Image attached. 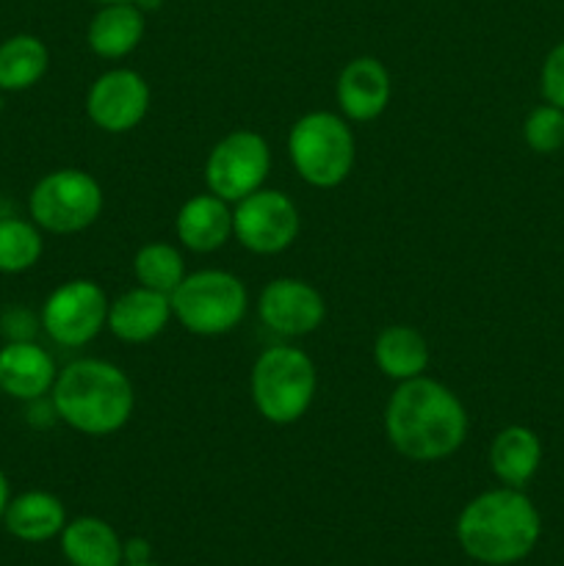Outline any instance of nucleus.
Segmentation results:
<instances>
[{
  "label": "nucleus",
  "instance_id": "nucleus-1",
  "mask_svg": "<svg viewBox=\"0 0 564 566\" xmlns=\"http://www.w3.org/2000/svg\"><path fill=\"white\" fill-rule=\"evenodd\" d=\"M468 426L457 392L429 376L401 381L387 398V442L409 462L431 464L453 457L468 440Z\"/></svg>",
  "mask_w": 564,
  "mask_h": 566
},
{
  "label": "nucleus",
  "instance_id": "nucleus-2",
  "mask_svg": "<svg viewBox=\"0 0 564 566\" xmlns=\"http://www.w3.org/2000/svg\"><path fill=\"white\" fill-rule=\"evenodd\" d=\"M542 536V517L531 497L514 486L476 495L457 520V542L464 556L487 566H509L529 558Z\"/></svg>",
  "mask_w": 564,
  "mask_h": 566
},
{
  "label": "nucleus",
  "instance_id": "nucleus-3",
  "mask_svg": "<svg viewBox=\"0 0 564 566\" xmlns=\"http://www.w3.org/2000/svg\"><path fill=\"white\" fill-rule=\"evenodd\" d=\"M61 423L86 437H108L133 418L136 392L130 379L114 363L83 357L64 365L50 390Z\"/></svg>",
  "mask_w": 564,
  "mask_h": 566
},
{
  "label": "nucleus",
  "instance_id": "nucleus-4",
  "mask_svg": "<svg viewBox=\"0 0 564 566\" xmlns=\"http://www.w3.org/2000/svg\"><path fill=\"white\" fill-rule=\"evenodd\" d=\"M315 365L302 348L271 346L254 359L249 376V392L260 418L274 426H291L307 415L313 407Z\"/></svg>",
  "mask_w": 564,
  "mask_h": 566
},
{
  "label": "nucleus",
  "instance_id": "nucleus-5",
  "mask_svg": "<svg viewBox=\"0 0 564 566\" xmlns=\"http://www.w3.org/2000/svg\"><path fill=\"white\" fill-rule=\"evenodd\" d=\"M288 155L307 186L337 188L354 169L357 144L348 122L332 111H310L288 133Z\"/></svg>",
  "mask_w": 564,
  "mask_h": 566
},
{
  "label": "nucleus",
  "instance_id": "nucleus-6",
  "mask_svg": "<svg viewBox=\"0 0 564 566\" xmlns=\"http://www.w3.org/2000/svg\"><path fill=\"white\" fill-rule=\"evenodd\" d=\"M169 298L177 324L199 337L227 335L241 324L249 307L247 285L221 269L186 274Z\"/></svg>",
  "mask_w": 564,
  "mask_h": 566
},
{
  "label": "nucleus",
  "instance_id": "nucleus-7",
  "mask_svg": "<svg viewBox=\"0 0 564 566\" xmlns=\"http://www.w3.org/2000/svg\"><path fill=\"white\" fill-rule=\"evenodd\" d=\"M105 193L97 177L83 169H53L31 188L28 213L42 232L77 235L100 219Z\"/></svg>",
  "mask_w": 564,
  "mask_h": 566
},
{
  "label": "nucleus",
  "instance_id": "nucleus-8",
  "mask_svg": "<svg viewBox=\"0 0 564 566\" xmlns=\"http://www.w3.org/2000/svg\"><path fill=\"white\" fill-rule=\"evenodd\" d=\"M271 171V149L260 133L232 130L213 144L205 160V186L224 202L236 205L263 188Z\"/></svg>",
  "mask_w": 564,
  "mask_h": 566
},
{
  "label": "nucleus",
  "instance_id": "nucleus-9",
  "mask_svg": "<svg viewBox=\"0 0 564 566\" xmlns=\"http://www.w3.org/2000/svg\"><path fill=\"white\" fill-rule=\"evenodd\" d=\"M108 304L111 298L94 280H70L44 298L39 324L55 346L81 348L105 329Z\"/></svg>",
  "mask_w": 564,
  "mask_h": 566
},
{
  "label": "nucleus",
  "instance_id": "nucleus-10",
  "mask_svg": "<svg viewBox=\"0 0 564 566\" xmlns=\"http://www.w3.org/2000/svg\"><path fill=\"white\" fill-rule=\"evenodd\" d=\"M296 202L276 188H258L232 208V238L252 254H280L299 238Z\"/></svg>",
  "mask_w": 564,
  "mask_h": 566
},
{
  "label": "nucleus",
  "instance_id": "nucleus-11",
  "mask_svg": "<svg viewBox=\"0 0 564 566\" xmlns=\"http://www.w3.org/2000/svg\"><path fill=\"white\" fill-rule=\"evenodd\" d=\"M149 111V83L136 70L116 66L94 77L86 92V114L100 130L130 133Z\"/></svg>",
  "mask_w": 564,
  "mask_h": 566
},
{
  "label": "nucleus",
  "instance_id": "nucleus-12",
  "mask_svg": "<svg viewBox=\"0 0 564 566\" xmlns=\"http://www.w3.org/2000/svg\"><path fill=\"white\" fill-rule=\"evenodd\" d=\"M258 315L274 335H313L326 318V302L321 291L299 276H276L260 291Z\"/></svg>",
  "mask_w": 564,
  "mask_h": 566
},
{
  "label": "nucleus",
  "instance_id": "nucleus-13",
  "mask_svg": "<svg viewBox=\"0 0 564 566\" xmlns=\"http://www.w3.org/2000/svg\"><path fill=\"white\" fill-rule=\"evenodd\" d=\"M337 108L348 122H374L387 111L393 81L387 66L374 55H357L337 75Z\"/></svg>",
  "mask_w": 564,
  "mask_h": 566
},
{
  "label": "nucleus",
  "instance_id": "nucleus-14",
  "mask_svg": "<svg viewBox=\"0 0 564 566\" xmlns=\"http://www.w3.org/2000/svg\"><path fill=\"white\" fill-rule=\"evenodd\" d=\"M55 359L36 340H6L0 348V392L14 401H36L55 385Z\"/></svg>",
  "mask_w": 564,
  "mask_h": 566
},
{
  "label": "nucleus",
  "instance_id": "nucleus-15",
  "mask_svg": "<svg viewBox=\"0 0 564 566\" xmlns=\"http://www.w3.org/2000/svg\"><path fill=\"white\" fill-rule=\"evenodd\" d=\"M171 318H175L171 315V298L166 293L138 285L108 304L105 326H108L116 340L142 346V343L155 340L169 326Z\"/></svg>",
  "mask_w": 564,
  "mask_h": 566
},
{
  "label": "nucleus",
  "instance_id": "nucleus-16",
  "mask_svg": "<svg viewBox=\"0 0 564 566\" xmlns=\"http://www.w3.org/2000/svg\"><path fill=\"white\" fill-rule=\"evenodd\" d=\"M175 232L188 252L210 254L232 238V208L216 193H197L177 210Z\"/></svg>",
  "mask_w": 564,
  "mask_h": 566
},
{
  "label": "nucleus",
  "instance_id": "nucleus-17",
  "mask_svg": "<svg viewBox=\"0 0 564 566\" xmlns=\"http://www.w3.org/2000/svg\"><path fill=\"white\" fill-rule=\"evenodd\" d=\"M147 31V14L133 3H103L92 17L86 42L100 59H125L142 44Z\"/></svg>",
  "mask_w": 564,
  "mask_h": 566
},
{
  "label": "nucleus",
  "instance_id": "nucleus-18",
  "mask_svg": "<svg viewBox=\"0 0 564 566\" xmlns=\"http://www.w3.org/2000/svg\"><path fill=\"white\" fill-rule=\"evenodd\" d=\"M3 525L14 539L42 545V542L61 536L66 525V509L53 492L28 490L11 497L3 514Z\"/></svg>",
  "mask_w": 564,
  "mask_h": 566
},
{
  "label": "nucleus",
  "instance_id": "nucleus-19",
  "mask_svg": "<svg viewBox=\"0 0 564 566\" xmlns=\"http://www.w3.org/2000/svg\"><path fill=\"white\" fill-rule=\"evenodd\" d=\"M61 553L72 566H122L125 542L100 517L66 520L61 531Z\"/></svg>",
  "mask_w": 564,
  "mask_h": 566
},
{
  "label": "nucleus",
  "instance_id": "nucleus-20",
  "mask_svg": "<svg viewBox=\"0 0 564 566\" xmlns=\"http://www.w3.org/2000/svg\"><path fill=\"white\" fill-rule=\"evenodd\" d=\"M540 464L542 442L536 431H531L529 426H506L498 431L490 446V468L501 486L523 490L536 475Z\"/></svg>",
  "mask_w": 564,
  "mask_h": 566
},
{
  "label": "nucleus",
  "instance_id": "nucleus-21",
  "mask_svg": "<svg viewBox=\"0 0 564 566\" xmlns=\"http://www.w3.org/2000/svg\"><path fill=\"white\" fill-rule=\"evenodd\" d=\"M374 363L390 381L418 379L429 368V343L418 329L407 324L385 326L376 335Z\"/></svg>",
  "mask_w": 564,
  "mask_h": 566
},
{
  "label": "nucleus",
  "instance_id": "nucleus-22",
  "mask_svg": "<svg viewBox=\"0 0 564 566\" xmlns=\"http://www.w3.org/2000/svg\"><path fill=\"white\" fill-rule=\"evenodd\" d=\"M50 66V50L33 33H14L0 42V92L17 94L36 86Z\"/></svg>",
  "mask_w": 564,
  "mask_h": 566
},
{
  "label": "nucleus",
  "instance_id": "nucleus-23",
  "mask_svg": "<svg viewBox=\"0 0 564 566\" xmlns=\"http://www.w3.org/2000/svg\"><path fill=\"white\" fill-rule=\"evenodd\" d=\"M44 238L33 221L0 216V274H22L42 260Z\"/></svg>",
  "mask_w": 564,
  "mask_h": 566
},
{
  "label": "nucleus",
  "instance_id": "nucleus-24",
  "mask_svg": "<svg viewBox=\"0 0 564 566\" xmlns=\"http://www.w3.org/2000/svg\"><path fill=\"white\" fill-rule=\"evenodd\" d=\"M133 274H136V282L142 287L171 296V291L186 276V260H182L180 249L166 241L144 243L136 258H133Z\"/></svg>",
  "mask_w": 564,
  "mask_h": 566
},
{
  "label": "nucleus",
  "instance_id": "nucleus-25",
  "mask_svg": "<svg viewBox=\"0 0 564 566\" xmlns=\"http://www.w3.org/2000/svg\"><path fill=\"white\" fill-rule=\"evenodd\" d=\"M523 138L536 155H553L564 147V111L542 103L529 111L523 122Z\"/></svg>",
  "mask_w": 564,
  "mask_h": 566
},
{
  "label": "nucleus",
  "instance_id": "nucleus-26",
  "mask_svg": "<svg viewBox=\"0 0 564 566\" xmlns=\"http://www.w3.org/2000/svg\"><path fill=\"white\" fill-rule=\"evenodd\" d=\"M540 92L545 103L564 111V42L551 48L540 70Z\"/></svg>",
  "mask_w": 564,
  "mask_h": 566
},
{
  "label": "nucleus",
  "instance_id": "nucleus-27",
  "mask_svg": "<svg viewBox=\"0 0 564 566\" xmlns=\"http://www.w3.org/2000/svg\"><path fill=\"white\" fill-rule=\"evenodd\" d=\"M39 318L25 307H11L0 315V332L6 340H33L39 329Z\"/></svg>",
  "mask_w": 564,
  "mask_h": 566
},
{
  "label": "nucleus",
  "instance_id": "nucleus-28",
  "mask_svg": "<svg viewBox=\"0 0 564 566\" xmlns=\"http://www.w3.org/2000/svg\"><path fill=\"white\" fill-rule=\"evenodd\" d=\"M149 553H153V547H149V542L142 539V536H133V539L125 542V564L149 562Z\"/></svg>",
  "mask_w": 564,
  "mask_h": 566
},
{
  "label": "nucleus",
  "instance_id": "nucleus-29",
  "mask_svg": "<svg viewBox=\"0 0 564 566\" xmlns=\"http://www.w3.org/2000/svg\"><path fill=\"white\" fill-rule=\"evenodd\" d=\"M11 501V486H9V479H6V473L0 470V523H3V514H6V506H9Z\"/></svg>",
  "mask_w": 564,
  "mask_h": 566
},
{
  "label": "nucleus",
  "instance_id": "nucleus-30",
  "mask_svg": "<svg viewBox=\"0 0 564 566\" xmlns=\"http://www.w3.org/2000/svg\"><path fill=\"white\" fill-rule=\"evenodd\" d=\"M130 3L138 6V9H142L144 14H147V11H158L164 0H130Z\"/></svg>",
  "mask_w": 564,
  "mask_h": 566
},
{
  "label": "nucleus",
  "instance_id": "nucleus-31",
  "mask_svg": "<svg viewBox=\"0 0 564 566\" xmlns=\"http://www.w3.org/2000/svg\"><path fill=\"white\" fill-rule=\"evenodd\" d=\"M97 3L100 6H103V3H130V0H97Z\"/></svg>",
  "mask_w": 564,
  "mask_h": 566
},
{
  "label": "nucleus",
  "instance_id": "nucleus-32",
  "mask_svg": "<svg viewBox=\"0 0 564 566\" xmlns=\"http://www.w3.org/2000/svg\"><path fill=\"white\" fill-rule=\"evenodd\" d=\"M122 566H158V564H153V562H142V564H122Z\"/></svg>",
  "mask_w": 564,
  "mask_h": 566
}]
</instances>
